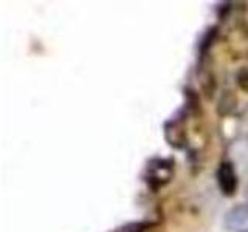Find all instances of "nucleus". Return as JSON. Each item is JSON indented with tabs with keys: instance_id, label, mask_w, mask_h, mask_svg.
Here are the masks:
<instances>
[{
	"instance_id": "1",
	"label": "nucleus",
	"mask_w": 248,
	"mask_h": 232,
	"mask_svg": "<svg viewBox=\"0 0 248 232\" xmlns=\"http://www.w3.org/2000/svg\"><path fill=\"white\" fill-rule=\"evenodd\" d=\"M174 162L170 160H152L149 167H147V174H149V181L154 188H158L169 181L170 175H172Z\"/></svg>"
},
{
	"instance_id": "2",
	"label": "nucleus",
	"mask_w": 248,
	"mask_h": 232,
	"mask_svg": "<svg viewBox=\"0 0 248 232\" xmlns=\"http://www.w3.org/2000/svg\"><path fill=\"white\" fill-rule=\"evenodd\" d=\"M217 183H219V188L222 193L231 197L232 193L237 189V175L236 170L232 167L231 162L223 161L220 162L219 170H217Z\"/></svg>"
},
{
	"instance_id": "3",
	"label": "nucleus",
	"mask_w": 248,
	"mask_h": 232,
	"mask_svg": "<svg viewBox=\"0 0 248 232\" xmlns=\"http://www.w3.org/2000/svg\"><path fill=\"white\" fill-rule=\"evenodd\" d=\"M223 223L228 231H237V232L242 231L248 224V203H242L231 207L225 214Z\"/></svg>"
},
{
	"instance_id": "4",
	"label": "nucleus",
	"mask_w": 248,
	"mask_h": 232,
	"mask_svg": "<svg viewBox=\"0 0 248 232\" xmlns=\"http://www.w3.org/2000/svg\"><path fill=\"white\" fill-rule=\"evenodd\" d=\"M165 136L168 139V143L172 147H182V144L185 143V131L175 119L166 122Z\"/></svg>"
},
{
	"instance_id": "5",
	"label": "nucleus",
	"mask_w": 248,
	"mask_h": 232,
	"mask_svg": "<svg viewBox=\"0 0 248 232\" xmlns=\"http://www.w3.org/2000/svg\"><path fill=\"white\" fill-rule=\"evenodd\" d=\"M152 226V223L147 221H138V223H129L126 226L120 228L116 232H144L146 229H149Z\"/></svg>"
},
{
	"instance_id": "6",
	"label": "nucleus",
	"mask_w": 248,
	"mask_h": 232,
	"mask_svg": "<svg viewBox=\"0 0 248 232\" xmlns=\"http://www.w3.org/2000/svg\"><path fill=\"white\" fill-rule=\"evenodd\" d=\"M236 104V99L232 98L230 93H227L225 96H222L220 102H219V113L220 115H227L232 110V107Z\"/></svg>"
},
{
	"instance_id": "7",
	"label": "nucleus",
	"mask_w": 248,
	"mask_h": 232,
	"mask_svg": "<svg viewBox=\"0 0 248 232\" xmlns=\"http://www.w3.org/2000/svg\"><path fill=\"white\" fill-rule=\"evenodd\" d=\"M214 37H216V28H209L206 31V34L203 36V39H202V42H200V54H206L209 46H211L214 42Z\"/></svg>"
},
{
	"instance_id": "8",
	"label": "nucleus",
	"mask_w": 248,
	"mask_h": 232,
	"mask_svg": "<svg viewBox=\"0 0 248 232\" xmlns=\"http://www.w3.org/2000/svg\"><path fill=\"white\" fill-rule=\"evenodd\" d=\"M237 84H239V87L242 88L244 91H248V70L244 68V70H240L239 74H237Z\"/></svg>"
},
{
	"instance_id": "9",
	"label": "nucleus",
	"mask_w": 248,
	"mask_h": 232,
	"mask_svg": "<svg viewBox=\"0 0 248 232\" xmlns=\"http://www.w3.org/2000/svg\"><path fill=\"white\" fill-rule=\"evenodd\" d=\"M240 232H248V229H242V231H240Z\"/></svg>"
}]
</instances>
